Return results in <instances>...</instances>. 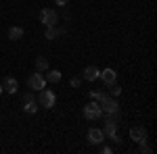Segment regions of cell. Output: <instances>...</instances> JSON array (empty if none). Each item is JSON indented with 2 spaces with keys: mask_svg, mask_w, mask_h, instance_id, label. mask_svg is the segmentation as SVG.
<instances>
[{
  "mask_svg": "<svg viewBox=\"0 0 157 154\" xmlns=\"http://www.w3.org/2000/svg\"><path fill=\"white\" fill-rule=\"evenodd\" d=\"M97 102L101 104L103 115H117V113H120V104H117V100H115V98H111L109 94H105L101 100H97Z\"/></svg>",
  "mask_w": 157,
  "mask_h": 154,
  "instance_id": "cell-1",
  "label": "cell"
},
{
  "mask_svg": "<svg viewBox=\"0 0 157 154\" xmlns=\"http://www.w3.org/2000/svg\"><path fill=\"white\" fill-rule=\"evenodd\" d=\"M55 102H57V96H55V92L52 90H40V94H38V104L44 108H52L55 106Z\"/></svg>",
  "mask_w": 157,
  "mask_h": 154,
  "instance_id": "cell-2",
  "label": "cell"
},
{
  "mask_svg": "<svg viewBox=\"0 0 157 154\" xmlns=\"http://www.w3.org/2000/svg\"><path fill=\"white\" fill-rule=\"evenodd\" d=\"M40 21L46 25V27H55V25L59 23V15H57V11H52V9H42L40 11Z\"/></svg>",
  "mask_w": 157,
  "mask_h": 154,
  "instance_id": "cell-3",
  "label": "cell"
},
{
  "mask_svg": "<svg viewBox=\"0 0 157 154\" xmlns=\"http://www.w3.org/2000/svg\"><path fill=\"white\" fill-rule=\"evenodd\" d=\"M84 117L88 119V121H97V119H101V117H103V110H101V104H98L97 100L84 106Z\"/></svg>",
  "mask_w": 157,
  "mask_h": 154,
  "instance_id": "cell-4",
  "label": "cell"
},
{
  "mask_svg": "<svg viewBox=\"0 0 157 154\" xmlns=\"http://www.w3.org/2000/svg\"><path fill=\"white\" fill-rule=\"evenodd\" d=\"M27 85H29L32 90H38V92H40V90L46 85V79H44V75H42V73L38 71V73H34V75L27 79Z\"/></svg>",
  "mask_w": 157,
  "mask_h": 154,
  "instance_id": "cell-5",
  "label": "cell"
},
{
  "mask_svg": "<svg viewBox=\"0 0 157 154\" xmlns=\"http://www.w3.org/2000/svg\"><path fill=\"white\" fill-rule=\"evenodd\" d=\"M130 138H132L134 142H138V144L147 142V129L143 127V125H136V127L130 129Z\"/></svg>",
  "mask_w": 157,
  "mask_h": 154,
  "instance_id": "cell-6",
  "label": "cell"
},
{
  "mask_svg": "<svg viewBox=\"0 0 157 154\" xmlns=\"http://www.w3.org/2000/svg\"><path fill=\"white\" fill-rule=\"evenodd\" d=\"M2 90L9 92V94H15V92L19 90V81H17L15 77H4V79H2Z\"/></svg>",
  "mask_w": 157,
  "mask_h": 154,
  "instance_id": "cell-7",
  "label": "cell"
},
{
  "mask_svg": "<svg viewBox=\"0 0 157 154\" xmlns=\"http://www.w3.org/2000/svg\"><path fill=\"white\" fill-rule=\"evenodd\" d=\"M103 140H105V133H103L101 129H94V127H92V129L88 131V142L90 144L98 146V144H103Z\"/></svg>",
  "mask_w": 157,
  "mask_h": 154,
  "instance_id": "cell-8",
  "label": "cell"
},
{
  "mask_svg": "<svg viewBox=\"0 0 157 154\" xmlns=\"http://www.w3.org/2000/svg\"><path fill=\"white\" fill-rule=\"evenodd\" d=\"M103 133H105V135H109V138L117 133V123H115V119L109 117L107 121H105V129H103Z\"/></svg>",
  "mask_w": 157,
  "mask_h": 154,
  "instance_id": "cell-9",
  "label": "cell"
},
{
  "mask_svg": "<svg viewBox=\"0 0 157 154\" xmlns=\"http://www.w3.org/2000/svg\"><path fill=\"white\" fill-rule=\"evenodd\" d=\"M98 75H101V71H98L94 65H90V67L84 69V79L86 81H94V79H98Z\"/></svg>",
  "mask_w": 157,
  "mask_h": 154,
  "instance_id": "cell-10",
  "label": "cell"
},
{
  "mask_svg": "<svg viewBox=\"0 0 157 154\" xmlns=\"http://www.w3.org/2000/svg\"><path fill=\"white\" fill-rule=\"evenodd\" d=\"M103 81H105V85H111V83H115V71L113 69H105V71H101V75H98Z\"/></svg>",
  "mask_w": 157,
  "mask_h": 154,
  "instance_id": "cell-11",
  "label": "cell"
},
{
  "mask_svg": "<svg viewBox=\"0 0 157 154\" xmlns=\"http://www.w3.org/2000/svg\"><path fill=\"white\" fill-rule=\"evenodd\" d=\"M48 83H59L61 81V71H57V69H50L48 73H46V77H44Z\"/></svg>",
  "mask_w": 157,
  "mask_h": 154,
  "instance_id": "cell-12",
  "label": "cell"
},
{
  "mask_svg": "<svg viewBox=\"0 0 157 154\" xmlns=\"http://www.w3.org/2000/svg\"><path fill=\"white\" fill-rule=\"evenodd\" d=\"M21 38H23V29H21V27H11V29H9V40L17 42V40H21Z\"/></svg>",
  "mask_w": 157,
  "mask_h": 154,
  "instance_id": "cell-13",
  "label": "cell"
},
{
  "mask_svg": "<svg viewBox=\"0 0 157 154\" xmlns=\"http://www.w3.org/2000/svg\"><path fill=\"white\" fill-rule=\"evenodd\" d=\"M36 71H48V60L44 59V56H38L36 59Z\"/></svg>",
  "mask_w": 157,
  "mask_h": 154,
  "instance_id": "cell-14",
  "label": "cell"
},
{
  "mask_svg": "<svg viewBox=\"0 0 157 154\" xmlns=\"http://www.w3.org/2000/svg\"><path fill=\"white\" fill-rule=\"evenodd\" d=\"M23 110L27 113V115H34V113L38 110V102H36V100H32V102H25Z\"/></svg>",
  "mask_w": 157,
  "mask_h": 154,
  "instance_id": "cell-15",
  "label": "cell"
},
{
  "mask_svg": "<svg viewBox=\"0 0 157 154\" xmlns=\"http://www.w3.org/2000/svg\"><path fill=\"white\" fill-rule=\"evenodd\" d=\"M63 34V29H57V27H48L46 29V40H55L57 36H61Z\"/></svg>",
  "mask_w": 157,
  "mask_h": 154,
  "instance_id": "cell-16",
  "label": "cell"
},
{
  "mask_svg": "<svg viewBox=\"0 0 157 154\" xmlns=\"http://www.w3.org/2000/svg\"><path fill=\"white\" fill-rule=\"evenodd\" d=\"M120 94H121V88L115 85V83H111L109 85V96H120Z\"/></svg>",
  "mask_w": 157,
  "mask_h": 154,
  "instance_id": "cell-17",
  "label": "cell"
},
{
  "mask_svg": "<svg viewBox=\"0 0 157 154\" xmlns=\"http://www.w3.org/2000/svg\"><path fill=\"white\" fill-rule=\"evenodd\" d=\"M140 152H143V154H149V152H151V148H149V146L143 142V144H140Z\"/></svg>",
  "mask_w": 157,
  "mask_h": 154,
  "instance_id": "cell-18",
  "label": "cell"
},
{
  "mask_svg": "<svg viewBox=\"0 0 157 154\" xmlns=\"http://www.w3.org/2000/svg\"><path fill=\"white\" fill-rule=\"evenodd\" d=\"M32 100H34V94H29V92L23 94V102H32Z\"/></svg>",
  "mask_w": 157,
  "mask_h": 154,
  "instance_id": "cell-19",
  "label": "cell"
},
{
  "mask_svg": "<svg viewBox=\"0 0 157 154\" xmlns=\"http://www.w3.org/2000/svg\"><path fill=\"white\" fill-rule=\"evenodd\" d=\"M101 152H105V154H111L113 150H111V146H103V148H101Z\"/></svg>",
  "mask_w": 157,
  "mask_h": 154,
  "instance_id": "cell-20",
  "label": "cell"
},
{
  "mask_svg": "<svg viewBox=\"0 0 157 154\" xmlns=\"http://www.w3.org/2000/svg\"><path fill=\"white\" fill-rule=\"evenodd\" d=\"M71 85H73V88H80V79H78V77H73V79H71Z\"/></svg>",
  "mask_w": 157,
  "mask_h": 154,
  "instance_id": "cell-21",
  "label": "cell"
},
{
  "mask_svg": "<svg viewBox=\"0 0 157 154\" xmlns=\"http://www.w3.org/2000/svg\"><path fill=\"white\" fill-rule=\"evenodd\" d=\"M55 2H57L59 6H63V4H67V0H55Z\"/></svg>",
  "mask_w": 157,
  "mask_h": 154,
  "instance_id": "cell-22",
  "label": "cell"
},
{
  "mask_svg": "<svg viewBox=\"0 0 157 154\" xmlns=\"http://www.w3.org/2000/svg\"><path fill=\"white\" fill-rule=\"evenodd\" d=\"M2 92H4V90H2V83H0V94H2Z\"/></svg>",
  "mask_w": 157,
  "mask_h": 154,
  "instance_id": "cell-23",
  "label": "cell"
}]
</instances>
